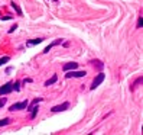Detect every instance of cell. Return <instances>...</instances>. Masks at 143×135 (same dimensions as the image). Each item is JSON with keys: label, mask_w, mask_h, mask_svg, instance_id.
Instances as JSON below:
<instances>
[{"label": "cell", "mask_w": 143, "mask_h": 135, "mask_svg": "<svg viewBox=\"0 0 143 135\" xmlns=\"http://www.w3.org/2000/svg\"><path fill=\"white\" fill-rule=\"evenodd\" d=\"M104 78H106V74H103V73H98L97 76H95V78L93 80V83H91V86H90V89L91 90H94L95 87H98V86L104 81Z\"/></svg>", "instance_id": "cell-1"}, {"label": "cell", "mask_w": 143, "mask_h": 135, "mask_svg": "<svg viewBox=\"0 0 143 135\" xmlns=\"http://www.w3.org/2000/svg\"><path fill=\"white\" fill-rule=\"evenodd\" d=\"M85 76H87V73H85L84 70H81V71L69 70V71H67V74H65V78H71V77H85Z\"/></svg>", "instance_id": "cell-2"}, {"label": "cell", "mask_w": 143, "mask_h": 135, "mask_svg": "<svg viewBox=\"0 0 143 135\" xmlns=\"http://www.w3.org/2000/svg\"><path fill=\"white\" fill-rule=\"evenodd\" d=\"M26 106H28V100H23V102H19V103H13L9 110L10 112H15V110H22V109H26Z\"/></svg>", "instance_id": "cell-3"}, {"label": "cell", "mask_w": 143, "mask_h": 135, "mask_svg": "<svg viewBox=\"0 0 143 135\" xmlns=\"http://www.w3.org/2000/svg\"><path fill=\"white\" fill-rule=\"evenodd\" d=\"M13 92V83H6L4 86L0 87V96L3 94H9V93Z\"/></svg>", "instance_id": "cell-4"}, {"label": "cell", "mask_w": 143, "mask_h": 135, "mask_svg": "<svg viewBox=\"0 0 143 135\" xmlns=\"http://www.w3.org/2000/svg\"><path fill=\"white\" fill-rule=\"evenodd\" d=\"M68 108H69V103L68 102H64V103H61V105H58V106H54L52 108V112L54 113H57V112H62V110H67Z\"/></svg>", "instance_id": "cell-5"}, {"label": "cell", "mask_w": 143, "mask_h": 135, "mask_svg": "<svg viewBox=\"0 0 143 135\" xmlns=\"http://www.w3.org/2000/svg\"><path fill=\"white\" fill-rule=\"evenodd\" d=\"M61 44H62V39H61V38H58V39H55V41H54L52 44H49V45H48V47L43 50V52L46 54V52H49V51L54 48V47H57V45H61Z\"/></svg>", "instance_id": "cell-6"}, {"label": "cell", "mask_w": 143, "mask_h": 135, "mask_svg": "<svg viewBox=\"0 0 143 135\" xmlns=\"http://www.w3.org/2000/svg\"><path fill=\"white\" fill-rule=\"evenodd\" d=\"M78 68V63H67L62 66V70L64 71H69V70H77Z\"/></svg>", "instance_id": "cell-7"}, {"label": "cell", "mask_w": 143, "mask_h": 135, "mask_svg": "<svg viewBox=\"0 0 143 135\" xmlns=\"http://www.w3.org/2000/svg\"><path fill=\"white\" fill-rule=\"evenodd\" d=\"M90 63H91V64H93L95 68H98L100 71L104 68V63H103V61H100V60H93V61H90Z\"/></svg>", "instance_id": "cell-8"}, {"label": "cell", "mask_w": 143, "mask_h": 135, "mask_svg": "<svg viewBox=\"0 0 143 135\" xmlns=\"http://www.w3.org/2000/svg\"><path fill=\"white\" fill-rule=\"evenodd\" d=\"M43 41V38H36V39H32V41H28L26 42V47H33V45H38Z\"/></svg>", "instance_id": "cell-9"}, {"label": "cell", "mask_w": 143, "mask_h": 135, "mask_svg": "<svg viewBox=\"0 0 143 135\" xmlns=\"http://www.w3.org/2000/svg\"><path fill=\"white\" fill-rule=\"evenodd\" d=\"M140 83H143V76H140V77H137V78H136V81L133 83V84H132V87H130V90L133 92V90H135L136 87H137V86L140 84Z\"/></svg>", "instance_id": "cell-10"}, {"label": "cell", "mask_w": 143, "mask_h": 135, "mask_svg": "<svg viewBox=\"0 0 143 135\" xmlns=\"http://www.w3.org/2000/svg\"><path fill=\"white\" fill-rule=\"evenodd\" d=\"M57 80H58V76H57V74H54V76L51 77L49 80H46V81H45V86H46V87H49V86H51V84H54Z\"/></svg>", "instance_id": "cell-11"}, {"label": "cell", "mask_w": 143, "mask_h": 135, "mask_svg": "<svg viewBox=\"0 0 143 135\" xmlns=\"http://www.w3.org/2000/svg\"><path fill=\"white\" fill-rule=\"evenodd\" d=\"M10 6H12V7H13V9H15V10H16L17 16H22V10H20V7L17 6V4H16V3H15V1H10Z\"/></svg>", "instance_id": "cell-12"}, {"label": "cell", "mask_w": 143, "mask_h": 135, "mask_svg": "<svg viewBox=\"0 0 143 135\" xmlns=\"http://www.w3.org/2000/svg\"><path fill=\"white\" fill-rule=\"evenodd\" d=\"M29 110H32V115H30V118L33 119L35 116L38 115V110H39V108H38V106H35V105H33V106H32V108H30Z\"/></svg>", "instance_id": "cell-13"}, {"label": "cell", "mask_w": 143, "mask_h": 135, "mask_svg": "<svg viewBox=\"0 0 143 135\" xmlns=\"http://www.w3.org/2000/svg\"><path fill=\"white\" fill-rule=\"evenodd\" d=\"M43 99L42 97H38V99H35L33 102H32V103H30V105H29V103H28V105H29V106H26V110H29L30 109V108H32V106H33V105H36V103H39V102H42Z\"/></svg>", "instance_id": "cell-14"}, {"label": "cell", "mask_w": 143, "mask_h": 135, "mask_svg": "<svg viewBox=\"0 0 143 135\" xmlns=\"http://www.w3.org/2000/svg\"><path fill=\"white\" fill-rule=\"evenodd\" d=\"M10 124V119L9 118H4V119H0V127H6Z\"/></svg>", "instance_id": "cell-15"}, {"label": "cell", "mask_w": 143, "mask_h": 135, "mask_svg": "<svg viewBox=\"0 0 143 135\" xmlns=\"http://www.w3.org/2000/svg\"><path fill=\"white\" fill-rule=\"evenodd\" d=\"M7 61H10V57H7V55H6V57H1V58H0V67H1L4 63H7Z\"/></svg>", "instance_id": "cell-16"}, {"label": "cell", "mask_w": 143, "mask_h": 135, "mask_svg": "<svg viewBox=\"0 0 143 135\" xmlns=\"http://www.w3.org/2000/svg\"><path fill=\"white\" fill-rule=\"evenodd\" d=\"M13 90H16V92H19V90H20V83H19V81L13 83Z\"/></svg>", "instance_id": "cell-17"}, {"label": "cell", "mask_w": 143, "mask_h": 135, "mask_svg": "<svg viewBox=\"0 0 143 135\" xmlns=\"http://www.w3.org/2000/svg\"><path fill=\"white\" fill-rule=\"evenodd\" d=\"M137 28H143V16H139V20H137Z\"/></svg>", "instance_id": "cell-18"}, {"label": "cell", "mask_w": 143, "mask_h": 135, "mask_svg": "<svg viewBox=\"0 0 143 135\" xmlns=\"http://www.w3.org/2000/svg\"><path fill=\"white\" fill-rule=\"evenodd\" d=\"M6 102H7L6 97H0V108H3V106L6 105Z\"/></svg>", "instance_id": "cell-19"}, {"label": "cell", "mask_w": 143, "mask_h": 135, "mask_svg": "<svg viewBox=\"0 0 143 135\" xmlns=\"http://www.w3.org/2000/svg\"><path fill=\"white\" fill-rule=\"evenodd\" d=\"M16 29H17V25H13V26H12V28H10V29H9V34H12V32H15Z\"/></svg>", "instance_id": "cell-20"}, {"label": "cell", "mask_w": 143, "mask_h": 135, "mask_svg": "<svg viewBox=\"0 0 143 135\" xmlns=\"http://www.w3.org/2000/svg\"><path fill=\"white\" fill-rule=\"evenodd\" d=\"M30 81H32V78H25V80H23V84H26V83H30Z\"/></svg>", "instance_id": "cell-21"}, {"label": "cell", "mask_w": 143, "mask_h": 135, "mask_svg": "<svg viewBox=\"0 0 143 135\" xmlns=\"http://www.w3.org/2000/svg\"><path fill=\"white\" fill-rule=\"evenodd\" d=\"M54 1H58V0H54Z\"/></svg>", "instance_id": "cell-22"}]
</instances>
